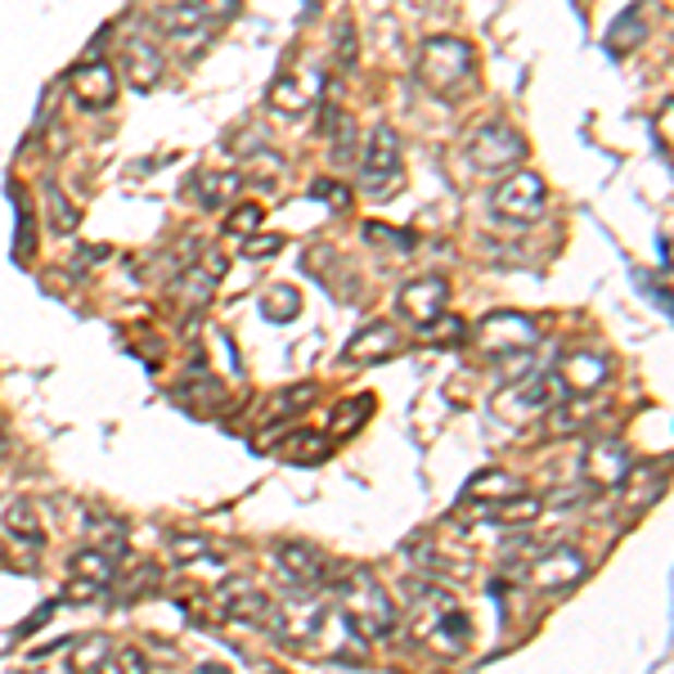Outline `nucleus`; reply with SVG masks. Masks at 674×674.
<instances>
[{
    "label": "nucleus",
    "mask_w": 674,
    "mask_h": 674,
    "mask_svg": "<svg viewBox=\"0 0 674 674\" xmlns=\"http://www.w3.org/2000/svg\"><path fill=\"white\" fill-rule=\"evenodd\" d=\"M409 634H414V643H423L436 657H464L472 648V621L464 603L436 585L409 603Z\"/></svg>",
    "instance_id": "f257e3e1"
},
{
    "label": "nucleus",
    "mask_w": 674,
    "mask_h": 674,
    "mask_svg": "<svg viewBox=\"0 0 674 674\" xmlns=\"http://www.w3.org/2000/svg\"><path fill=\"white\" fill-rule=\"evenodd\" d=\"M337 612L342 621L356 629V639L373 643V639H387L396 629V603L392 593L383 589V580L373 576L369 567H351L337 585Z\"/></svg>",
    "instance_id": "f03ea898"
},
{
    "label": "nucleus",
    "mask_w": 674,
    "mask_h": 674,
    "mask_svg": "<svg viewBox=\"0 0 674 674\" xmlns=\"http://www.w3.org/2000/svg\"><path fill=\"white\" fill-rule=\"evenodd\" d=\"M419 82L432 91V95H445L455 99L477 72V50L472 41H464V36H428L423 50H419Z\"/></svg>",
    "instance_id": "7ed1b4c3"
},
{
    "label": "nucleus",
    "mask_w": 674,
    "mask_h": 674,
    "mask_svg": "<svg viewBox=\"0 0 674 674\" xmlns=\"http://www.w3.org/2000/svg\"><path fill=\"white\" fill-rule=\"evenodd\" d=\"M405 184V148H400V135L392 127H373L369 131V144L360 154V190L383 203L392 198Z\"/></svg>",
    "instance_id": "20e7f679"
},
{
    "label": "nucleus",
    "mask_w": 674,
    "mask_h": 674,
    "mask_svg": "<svg viewBox=\"0 0 674 674\" xmlns=\"http://www.w3.org/2000/svg\"><path fill=\"white\" fill-rule=\"evenodd\" d=\"M464 154H468V167L477 176H504V171L521 167V158H527V140H521V131L513 122H481V127H472Z\"/></svg>",
    "instance_id": "39448f33"
},
{
    "label": "nucleus",
    "mask_w": 674,
    "mask_h": 674,
    "mask_svg": "<svg viewBox=\"0 0 674 674\" xmlns=\"http://www.w3.org/2000/svg\"><path fill=\"white\" fill-rule=\"evenodd\" d=\"M491 207H495V216L508 220V225H535V220L549 212V184H544L540 171L513 167V171H504V180L495 184Z\"/></svg>",
    "instance_id": "423d86ee"
},
{
    "label": "nucleus",
    "mask_w": 674,
    "mask_h": 674,
    "mask_svg": "<svg viewBox=\"0 0 674 674\" xmlns=\"http://www.w3.org/2000/svg\"><path fill=\"white\" fill-rule=\"evenodd\" d=\"M521 576L540 593H567L589 576V557L576 544H553V549H540L521 562Z\"/></svg>",
    "instance_id": "0eeeda50"
},
{
    "label": "nucleus",
    "mask_w": 674,
    "mask_h": 674,
    "mask_svg": "<svg viewBox=\"0 0 674 674\" xmlns=\"http://www.w3.org/2000/svg\"><path fill=\"white\" fill-rule=\"evenodd\" d=\"M275 576L292 589V593H311V589H320L324 580H328V557L315 549V544H306V540H288V544H279L275 549Z\"/></svg>",
    "instance_id": "6e6552de"
},
{
    "label": "nucleus",
    "mask_w": 674,
    "mask_h": 674,
    "mask_svg": "<svg viewBox=\"0 0 674 674\" xmlns=\"http://www.w3.org/2000/svg\"><path fill=\"white\" fill-rule=\"evenodd\" d=\"M629 445L625 441H616V436H598V441H589L585 445V455H580V477H585V485L593 495H607V491H616L621 485V477L629 472Z\"/></svg>",
    "instance_id": "1a4fd4ad"
},
{
    "label": "nucleus",
    "mask_w": 674,
    "mask_h": 674,
    "mask_svg": "<svg viewBox=\"0 0 674 674\" xmlns=\"http://www.w3.org/2000/svg\"><path fill=\"white\" fill-rule=\"evenodd\" d=\"M449 306V279L445 275H419V279H409L400 292H396V311L405 324H414V328H428L432 320H441Z\"/></svg>",
    "instance_id": "9d476101"
},
{
    "label": "nucleus",
    "mask_w": 674,
    "mask_h": 674,
    "mask_svg": "<svg viewBox=\"0 0 674 674\" xmlns=\"http://www.w3.org/2000/svg\"><path fill=\"white\" fill-rule=\"evenodd\" d=\"M535 337H540V324L521 311H491L477 324V347L485 356H500L513 347H535Z\"/></svg>",
    "instance_id": "9b49d317"
},
{
    "label": "nucleus",
    "mask_w": 674,
    "mask_h": 674,
    "mask_svg": "<svg viewBox=\"0 0 674 674\" xmlns=\"http://www.w3.org/2000/svg\"><path fill=\"white\" fill-rule=\"evenodd\" d=\"M122 72H127V82H131L135 91H154V86L163 82L167 55H163V46L154 41V32L135 27L127 41H122Z\"/></svg>",
    "instance_id": "f8f14e48"
},
{
    "label": "nucleus",
    "mask_w": 674,
    "mask_h": 674,
    "mask_svg": "<svg viewBox=\"0 0 674 674\" xmlns=\"http://www.w3.org/2000/svg\"><path fill=\"white\" fill-rule=\"evenodd\" d=\"M72 99L82 112H104L118 104V68L108 59H86L72 68Z\"/></svg>",
    "instance_id": "ddd939ff"
},
{
    "label": "nucleus",
    "mask_w": 674,
    "mask_h": 674,
    "mask_svg": "<svg viewBox=\"0 0 674 674\" xmlns=\"http://www.w3.org/2000/svg\"><path fill=\"white\" fill-rule=\"evenodd\" d=\"M163 36L167 41L184 55V59H194L203 46H212V36H216V19H207L203 10H194V5H171V10H163Z\"/></svg>",
    "instance_id": "4468645a"
},
{
    "label": "nucleus",
    "mask_w": 674,
    "mask_h": 674,
    "mask_svg": "<svg viewBox=\"0 0 674 674\" xmlns=\"http://www.w3.org/2000/svg\"><path fill=\"white\" fill-rule=\"evenodd\" d=\"M557 378H562V387H567V396H593L598 387H607L612 360L593 347H576L557 360Z\"/></svg>",
    "instance_id": "2eb2a0df"
},
{
    "label": "nucleus",
    "mask_w": 674,
    "mask_h": 674,
    "mask_svg": "<svg viewBox=\"0 0 674 674\" xmlns=\"http://www.w3.org/2000/svg\"><path fill=\"white\" fill-rule=\"evenodd\" d=\"M220 275H225V256H220V252H203L198 266L176 270V302H180L184 311H194V315L207 311V302L216 297Z\"/></svg>",
    "instance_id": "dca6fc26"
},
{
    "label": "nucleus",
    "mask_w": 674,
    "mask_h": 674,
    "mask_svg": "<svg viewBox=\"0 0 674 674\" xmlns=\"http://www.w3.org/2000/svg\"><path fill=\"white\" fill-rule=\"evenodd\" d=\"M621 508L625 517H643L661 495H665V464H629V472L621 477Z\"/></svg>",
    "instance_id": "f3484780"
},
{
    "label": "nucleus",
    "mask_w": 674,
    "mask_h": 674,
    "mask_svg": "<svg viewBox=\"0 0 674 674\" xmlns=\"http://www.w3.org/2000/svg\"><path fill=\"white\" fill-rule=\"evenodd\" d=\"M400 347H405L400 328L387 324V320H373L369 328H360L347 342V364H378V360H392Z\"/></svg>",
    "instance_id": "a211bd4d"
},
{
    "label": "nucleus",
    "mask_w": 674,
    "mask_h": 674,
    "mask_svg": "<svg viewBox=\"0 0 674 674\" xmlns=\"http://www.w3.org/2000/svg\"><path fill=\"white\" fill-rule=\"evenodd\" d=\"M243 190V171H220V167H198L194 180H190V194L203 212H220L230 207L234 194Z\"/></svg>",
    "instance_id": "6ab92c4d"
},
{
    "label": "nucleus",
    "mask_w": 674,
    "mask_h": 674,
    "mask_svg": "<svg viewBox=\"0 0 674 674\" xmlns=\"http://www.w3.org/2000/svg\"><path fill=\"white\" fill-rule=\"evenodd\" d=\"M557 400H567V387H562L557 369H549V373L535 369L521 383H513V409H521V414H544Z\"/></svg>",
    "instance_id": "aec40b11"
},
{
    "label": "nucleus",
    "mask_w": 674,
    "mask_h": 674,
    "mask_svg": "<svg viewBox=\"0 0 674 674\" xmlns=\"http://www.w3.org/2000/svg\"><path fill=\"white\" fill-rule=\"evenodd\" d=\"M472 504H477V517L495 521V527H531V521L544 513V500L527 495V491H513L504 500H472Z\"/></svg>",
    "instance_id": "412c9836"
},
{
    "label": "nucleus",
    "mask_w": 674,
    "mask_h": 674,
    "mask_svg": "<svg viewBox=\"0 0 674 674\" xmlns=\"http://www.w3.org/2000/svg\"><path fill=\"white\" fill-rule=\"evenodd\" d=\"M220 607H225V616L230 621H243V625H266V629H275V616H279V603L270 593H261V589H252V585H239V593L234 598H220Z\"/></svg>",
    "instance_id": "4be33fe9"
},
{
    "label": "nucleus",
    "mask_w": 674,
    "mask_h": 674,
    "mask_svg": "<svg viewBox=\"0 0 674 674\" xmlns=\"http://www.w3.org/2000/svg\"><path fill=\"white\" fill-rule=\"evenodd\" d=\"M648 14H652V0H639V5H629V10L616 19V27L607 32V50H612V55H629L634 46H643L648 32H652Z\"/></svg>",
    "instance_id": "5701e85b"
},
{
    "label": "nucleus",
    "mask_w": 674,
    "mask_h": 674,
    "mask_svg": "<svg viewBox=\"0 0 674 674\" xmlns=\"http://www.w3.org/2000/svg\"><path fill=\"white\" fill-rule=\"evenodd\" d=\"M0 527H5L10 540H19L23 549H41L46 544V527H41V513H36L32 500H14L5 513H0Z\"/></svg>",
    "instance_id": "b1692460"
},
{
    "label": "nucleus",
    "mask_w": 674,
    "mask_h": 674,
    "mask_svg": "<svg viewBox=\"0 0 674 674\" xmlns=\"http://www.w3.org/2000/svg\"><path fill=\"white\" fill-rule=\"evenodd\" d=\"M324 131H328V158L337 167H347L356 158V144H360V122L347 108H328L324 112Z\"/></svg>",
    "instance_id": "393cba45"
},
{
    "label": "nucleus",
    "mask_w": 674,
    "mask_h": 674,
    "mask_svg": "<svg viewBox=\"0 0 674 674\" xmlns=\"http://www.w3.org/2000/svg\"><path fill=\"white\" fill-rule=\"evenodd\" d=\"M589 414L593 405L580 396V400H557L553 409H544V423H549V436H580L589 428Z\"/></svg>",
    "instance_id": "a878e982"
},
{
    "label": "nucleus",
    "mask_w": 674,
    "mask_h": 674,
    "mask_svg": "<svg viewBox=\"0 0 674 674\" xmlns=\"http://www.w3.org/2000/svg\"><path fill=\"white\" fill-rule=\"evenodd\" d=\"M324 455H328V436L306 432V428L279 441V459H288V464H320Z\"/></svg>",
    "instance_id": "bb28decb"
},
{
    "label": "nucleus",
    "mask_w": 674,
    "mask_h": 674,
    "mask_svg": "<svg viewBox=\"0 0 674 674\" xmlns=\"http://www.w3.org/2000/svg\"><path fill=\"white\" fill-rule=\"evenodd\" d=\"M72 571L108 589L112 580H118V571H122V567H118V557H108L104 549H82V553H72Z\"/></svg>",
    "instance_id": "cd10ccee"
},
{
    "label": "nucleus",
    "mask_w": 674,
    "mask_h": 674,
    "mask_svg": "<svg viewBox=\"0 0 674 674\" xmlns=\"http://www.w3.org/2000/svg\"><path fill=\"white\" fill-rule=\"evenodd\" d=\"M513 491H521V481L513 472H504V468H485V472H477L468 481V500H504Z\"/></svg>",
    "instance_id": "c85d7f7f"
},
{
    "label": "nucleus",
    "mask_w": 674,
    "mask_h": 674,
    "mask_svg": "<svg viewBox=\"0 0 674 674\" xmlns=\"http://www.w3.org/2000/svg\"><path fill=\"white\" fill-rule=\"evenodd\" d=\"M266 104H270L275 112H284V118H297V112L311 108V95L302 91V82H297V77H275Z\"/></svg>",
    "instance_id": "c756f323"
},
{
    "label": "nucleus",
    "mask_w": 674,
    "mask_h": 674,
    "mask_svg": "<svg viewBox=\"0 0 674 674\" xmlns=\"http://www.w3.org/2000/svg\"><path fill=\"white\" fill-rule=\"evenodd\" d=\"M46 212H50V230H55V234H72V230H77V225H82L77 203H72V198L59 190V184H55V180L46 184Z\"/></svg>",
    "instance_id": "7c9ffc66"
},
{
    "label": "nucleus",
    "mask_w": 674,
    "mask_h": 674,
    "mask_svg": "<svg viewBox=\"0 0 674 674\" xmlns=\"http://www.w3.org/2000/svg\"><path fill=\"white\" fill-rule=\"evenodd\" d=\"M261 311H266V320H275V324H288V320L302 315V292L288 288V284L266 288V297H261Z\"/></svg>",
    "instance_id": "2f4dec72"
},
{
    "label": "nucleus",
    "mask_w": 674,
    "mask_h": 674,
    "mask_svg": "<svg viewBox=\"0 0 674 674\" xmlns=\"http://www.w3.org/2000/svg\"><path fill=\"white\" fill-rule=\"evenodd\" d=\"M108 652H112L108 634H86V639L72 648V670H108Z\"/></svg>",
    "instance_id": "473e14b6"
},
{
    "label": "nucleus",
    "mask_w": 674,
    "mask_h": 674,
    "mask_svg": "<svg viewBox=\"0 0 674 674\" xmlns=\"http://www.w3.org/2000/svg\"><path fill=\"white\" fill-rule=\"evenodd\" d=\"M495 373H500V383H521L527 373H535V347L500 351V356H495Z\"/></svg>",
    "instance_id": "72a5a7b5"
},
{
    "label": "nucleus",
    "mask_w": 674,
    "mask_h": 674,
    "mask_svg": "<svg viewBox=\"0 0 674 674\" xmlns=\"http://www.w3.org/2000/svg\"><path fill=\"white\" fill-rule=\"evenodd\" d=\"M333 55H337V68L342 72H351L360 63V41H356V23L351 19H342L333 27Z\"/></svg>",
    "instance_id": "f704fd0d"
},
{
    "label": "nucleus",
    "mask_w": 674,
    "mask_h": 674,
    "mask_svg": "<svg viewBox=\"0 0 674 674\" xmlns=\"http://www.w3.org/2000/svg\"><path fill=\"white\" fill-rule=\"evenodd\" d=\"M261 220H266V207H261V203H239L230 216H225V234L248 239V234L261 230Z\"/></svg>",
    "instance_id": "c9c22d12"
},
{
    "label": "nucleus",
    "mask_w": 674,
    "mask_h": 674,
    "mask_svg": "<svg viewBox=\"0 0 674 674\" xmlns=\"http://www.w3.org/2000/svg\"><path fill=\"white\" fill-rule=\"evenodd\" d=\"M158 567H140V571H131L127 580L118 576V603H140V598L148 593V589H158Z\"/></svg>",
    "instance_id": "e433bc0d"
},
{
    "label": "nucleus",
    "mask_w": 674,
    "mask_h": 674,
    "mask_svg": "<svg viewBox=\"0 0 674 674\" xmlns=\"http://www.w3.org/2000/svg\"><path fill=\"white\" fill-rule=\"evenodd\" d=\"M91 549H104L108 557H122L127 553V527L122 521H99V527H91Z\"/></svg>",
    "instance_id": "4c0bfd02"
},
{
    "label": "nucleus",
    "mask_w": 674,
    "mask_h": 674,
    "mask_svg": "<svg viewBox=\"0 0 674 674\" xmlns=\"http://www.w3.org/2000/svg\"><path fill=\"white\" fill-rule=\"evenodd\" d=\"M207 553H212V544L203 535H194V531H171V557L176 562H198Z\"/></svg>",
    "instance_id": "58836bf2"
},
{
    "label": "nucleus",
    "mask_w": 674,
    "mask_h": 674,
    "mask_svg": "<svg viewBox=\"0 0 674 674\" xmlns=\"http://www.w3.org/2000/svg\"><path fill=\"white\" fill-rule=\"evenodd\" d=\"M369 243H387L392 252H414V234L409 230H387V225H364Z\"/></svg>",
    "instance_id": "ea45409f"
},
{
    "label": "nucleus",
    "mask_w": 674,
    "mask_h": 674,
    "mask_svg": "<svg viewBox=\"0 0 674 674\" xmlns=\"http://www.w3.org/2000/svg\"><path fill=\"white\" fill-rule=\"evenodd\" d=\"M279 252H284V234H248V243H243L248 261H266V256H279Z\"/></svg>",
    "instance_id": "a19ab883"
},
{
    "label": "nucleus",
    "mask_w": 674,
    "mask_h": 674,
    "mask_svg": "<svg viewBox=\"0 0 674 674\" xmlns=\"http://www.w3.org/2000/svg\"><path fill=\"white\" fill-rule=\"evenodd\" d=\"M108 670H127V674H144L148 670V657L140 648H112L108 652Z\"/></svg>",
    "instance_id": "79ce46f5"
},
{
    "label": "nucleus",
    "mask_w": 674,
    "mask_h": 674,
    "mask_svg": "<svg viewBox=\"0 0 674 674\" xmlns=\"http://www.w3.org/2000/svg\"><path fill=\"white\" fill-rule=\"evenodd\" d=\"M184 5H194V10H203L207 19H234L239 10H243V0H184Z\"/></svg>",
    "instance_id": "37998d69"
},
{
    "label": "nucleus",
    "mask_w": 674,
    "mask_h": 674,
    "mask_svg": "<svg viewBox=\"0 0 674 674\" xmlns=\"http://www.w3.org/2000/svg\"><path fill=\"white\" fill-rule=\"evenodd\" d=\"M311 400H315V387L302 383V387H292V392H284V396L275 400V414H288V409H306Z\"/></svg>",
    "instance_id": "c03bdc74"
},
{
    "label": "nucleus",
    "mask_w": 674,
    "mask_h": 674,
    "mask_svg": "<svg viewBox=\"0 0 674 674\" xmlns=\"http://www.w3.org/2000/svg\"><path fill=\"white\" fill-rule=\"evenodd\" d=\"M99 593H104V585H95V580H86V576H77V580H72V585L63 589L68 603H95Z\"/></svg>",
    "instance_id": "a18cd8bd"
},
{
    "label": "nucleus",
    "mask_w": 674,
    "mask_h": 674,
    "mask_svg": "<svg viewBox=\"0 0 674 674\" xmlns=\"http://www.w3.org/2000/svg\"><path fill=\"white\" fill-rule=\"evenodd\" d=\"M315 194L328 198V207H347V198H351V194H347V184H337V180H320V184H315Z\"/></svg>",
    "instance_id": "49530a36"
},
{
    "label": "nucleus",
    "mask_w": 674,
    "mask_h": 674,
    "mask_svg": "<svg viewBox=\"0 0 674 674\" xmlns=\"http://www.w3.org/2000/svg\"><path fill=\"white\" fill-rule=\"evenodd\" d=\"M0 459H5V423H0Z\"/></svg>",
    "instance_id": "de8ad7c7"
}]
</instances>
